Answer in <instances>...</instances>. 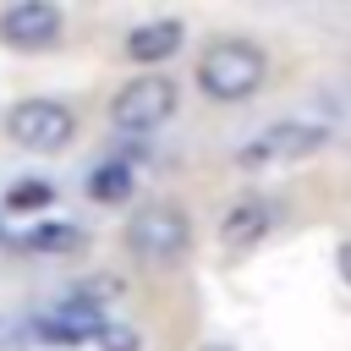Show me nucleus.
Returning a JSON list of instances; mask_svg holds the SVG:
<instances>
[{
	"mask_svg": "<svg viewBox=\"0 0 351 351\" xmlns=\"http://www.w3.org/2000/svg\"><path fill=\"white\" fill-rule=\"evenodd\" d=\"M263 77H269V55H263L258 44H247V38H219V44H208L203 60H197V88H203L214 104H241V99H252V93L263 88Z\"/></svg>",
	"mask_w": 351,
	"mask_h": 351,
	"instance_id": "f257e3e1",
	"label": "nucleus"
},
{
	"mask_svg": "<svg viewBox=\"0 0 351 351\" xmlns=\"http://www.w3.org/2000/svg\"><path fill=\"white\" fill-rule=\"evenodd\" d=\"M192 247V219L181 203H148L126 219V252L137 263H176Z\"/></svg>",
	"mask_w": 351,
	"mask_h": 351,
	"instance_id": "f03ea898",
	"label": "nucleus"
},
{
	"mask_svg": "<svg viewBox=\"0 0 351 351\" xmlns=\"http://www.w3.org/2000/svg\"><path fill=\"white\" fill-rule=\"evenodd\" d=\"M5 137L27 154H60L77 137V115L60 99H22L5 110Z\"/></svg>",
	"mask_w": 351,
	"mask_h": 351,
	"instance_id": "7ed1b4c3",
	"label": "nucleus"
},
{
	"mask_svg": "<svg viewBox=\"0 0 351 351\" xmlns=\"http://www.w3.org/2000/svg\"><path fill=\"white\" fill-rule=\"evenodd\" d=\"M176 115V82L170 77H132L121 93H115V104H110V121L121 126V132H154V126H165Z\"/></svg>",
	"mask_w": 351,
	"mask_h": 351,
	"instance_id": "20e7f679",
	"label": "nucleus"
},
{
	"mask_svg": "<svg viewBox=\"0 0 351 351\" xmlns=\"http://www.w3.org/2000/svg\"><path fill=\"white\" fill-rule=\"evenodd\" d=\"M324 126H313V121H274V126H263L252 143H241L236 148V165H247V170H258V165H285V159H307L313 148H324Z\"/></svg>",
	"mask_w": 351,
	"mask_h": 351,
	"instance_id": "39448f33",
	"label": "nucleus"
},
{
	"mask_svg": "<svg viewBox=\"0 0 351 351\" xmlns=\"http://www.w3.org/2000/svg\"><path fill=\"white\" fill-rule=\"evenodd\" d=\"M60 5H49V0H16V5H5L0 11V38L5 44H16V49H49L55 38H60Z\"/></svg>",
	"mask_w": 351,
	"mask_h": 351,
	"instance_id": "423d86ee",
	"label": "nucleus"
},
{
	"mask_svg": "<svg viewBox=\"0 0 351 351\" xmlns=\"http://www.w3.org/2000/svg\"><path fill=\"white\" fill-rule=\"evenodd\" d=\"M274 219H280V208H274L269 197H241V203L225 208V219H219V241H225L230 252H247V247H258V241L274 230Z\"/></svg>",
	"mask_w": 351,
	"mask_h": 351,
	"instance_id": "0eeeda50",
	"label": "nucleus"
},
{
	"mask_svg": "<svg viewBox=\"0 0 351 351\" xmlns=\"http://www.w3.org/2000/svg\"><path fill=\"white\" fill-rule=\"evenodd\" d=\"M99 307H88V302H66V307H55V313H44V318H33V335H44L49 346H77V340H93L99 335Z\"/></svg>",
	"mask_w": 351,
	"mask_h": 351,
	"instance_id": "6e6552de",
	"label": "nucleus"
},
{
	"mask_svg": "<svg viewBox=\"0 0 351 351\" xmlns=\"http://www.w3.org/2000/svg\"><path fill=\"white\" fill-rule=\"evenodd\" d=\"M181 38H186V27L176 16H159V22H143V27L126 33V55L143 60V66H154V60H170L181 49Z\"/></svg>",
	"mask_w": 351,
	"mask_h": 351,
	"instance_id": "1a4fd4ad",
	"label": "nucleus"
},
{
	"mask_svg": "<svg viewBox=\"0 0 351 351\" xmlns=\"http://www.w3.org/2000/svg\"><path fill=\"white\" fill-rule=\"evenodd\" d=\"M132 186H137V176H132V165H121V159H104V165H93V176H88V197H93V203H126Z\"/></svg>",
	"mask_w": 351,
	"mask_h": 351,
	"instance_id": "9d476101",
	"label": "nucleus"
},
{
	"mask_svg": "<svg viewBox=\"0 0 351 351\" xmlns=\"http://www.w3.org/2000/svg\"><path fill=\"white\" fill-rule=\"evenodd\" d=\"M22 247H27V252H77V247H82V230L66 225V219H44V225H33V230L22 236Z\"/></svg>",
	"mask_w": 351,
	"mask_h": 351,
	"instance_id": "9b49d317",
	"label": "nucleus"
},
{
	"mask_svg": "<svg viewBox=\"0 0 351 351\" xmlns=\"http://www.w3.org/2000/svg\"><path fill=\"white\" fill-rule=\"evenodd\" d=\"M49 203H55V186H44V181H16L5 192V208L11 214H33V208H49Z\"/></svg>",
	"mask_w": 351,
	"mask_h": 351,
	"instance_id": "f8f14e48",
	"label": "nucleus"
},
{
	"mask_svg": "<svg viewBox=\"0 0 351 351\" xmlns=\"http://www.w3.org/2000/svg\"><path fill=\"white\" fill-rule=\"evenodd\" d=\"M93 340H99L104 351H143V335H137V329H126V324H110V318L99 324V335H93Z\"/></svg>",
	"mask_w": 351,
	"mask_h": 351,
	"instance_id": "ddd939ff",
	"label": "nucleus"
},
{
	"mask_svg": "<svg viewBox=\"0 0 351 351\" xmlns=\"http://www.w3.org/2000/svg\"><path fill=\"white\" fill-rule=\"evenodd\" d=\"M33 340V324L22 313H0V351H22Z\"/></svg>",
	"mask_w": 351,
	"mask_h": 351,
	"instance_id": "4468645a",
	"label": "nucleus"
},
{
	"mask_svg": "<svg viewBox=\"0 0 351 351\" xmlns=\"http://www.w3.org/2000/svg\"><path fill=\"white\" fill-rule=\"evenodd\" d=\"M340 274H346V285H351V241L340 247Z\"/></svg>",
	"mask_w": 351,
	"mask_h": 351,
	"instance_id": "2eb2a0df",
	"label": "nucleus"
},
{
	"mask_svg": "<svg viewBox=\"0 0 351 351\" xmlns=\"http://www.w3.org/2000/svg\"><path fill=\"white\" fill-rule=\"evenodd\" d=\"M203 351H230V346H203Z\"/></svg>",
	"mask_w": 351,
	"mask_h": 351,
	"instance_id": "dca6fc26",
	"label": "nucleus"
}]
</instances>
